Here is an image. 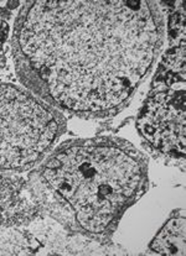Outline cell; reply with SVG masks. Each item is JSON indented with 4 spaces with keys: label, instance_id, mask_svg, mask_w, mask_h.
Returning a JSON list of instances; mask_svg holds the SVG:
<instances>
[{
    "label": "cell",
    "instance_id": "cell-5",
    "mask_svg": "<svg viewBox=\"0 0 186 256\" xmlns=\"http://www.w3.org/2000/svg\"><path fill=\"white\" fill-rule=\"evenodd\" d=\"M151 249L160 255H185V216L171 218L158 236L153 240Z\"/></svg>",
    "mask_w": 186,
    "mask_h": 256
},
{
    "label": "cell",
    "instance_id": "cell-2",
    "mask_svg": "<svg viewBox=\"0 0 186 256\" xmlns=\"http://www.w3.org/2000/svg\"><path fill=\"white\" fill-rule=\"evenodd\" d=\"M45 184L90 233L107 230L145 186L143 158L111 139L64 146L43 166Z\"/></svg>",
    "mask_w": 186,
    "mask_h": 256
},
{
    "label": "cell",
    "instance_id": "cell-3",
    "mask_svg": "<svg viewBox=\"0 0 186 256\" xmlns=\"http://www.w3.org/2000/svg\"><path fill=\"white\" fill-rule=\"evenodd\" d=\"M59 114L9 84H0V170H24L49 151L61 134Z\"/></svg>",
    "mask_w": 186,
    "mask_h": 256
},
{
    "label": "cell",
    "instance_id": "cell-4",
    "mask_svg": "<svg viewBox=\"0 0 186 256\" xmlns=\"http://www.w3.org/2000/svg\"><path fill=\"white\" fill-rule=\"evenodd\" d=\"M185 41L165 54L138 120L141 135L158 150L185 155Z\"/></svg>",
    "mask_w": 186,
    "mask_h": 256
},
{
    "label": "cell",
    "instance_id": "cell-1",
    "mask_svg": "<svg viewBox=\"0 0 186 256\" xmlns=\"http://www.w3.org/2000/svg\"><path fill=\"white\" fill-rule=\"evenodd\" d=\"M145 2H31L15 52L25 77L54 104L77 113L122 106L163 44V22Z\"/></svg>",
    "mask_w": 186,
    "mask_h": 256
}]
</instances>
